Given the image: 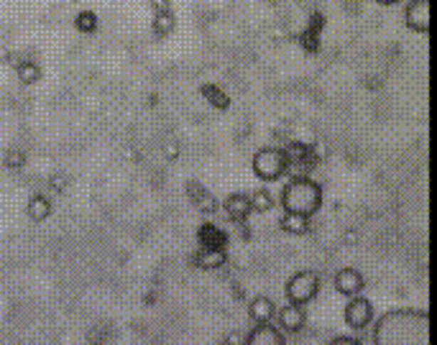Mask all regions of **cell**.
<instances>
[{
    "mask_svg": "<svg viewBox=\"0 0 437 345\" xmlns=\"http://www.w3.org/2000/svg\"><path fill=\"white\" fill-rule=\"evenodd\" d=\"M430 340V320L425 312L394 309L379 317L374 327V343L379 345H425Z\"/></svg>",
    "mask_w": 437,
    "mask_h": 345,
    "instance_id": "6da1fadb",
    "label": "cell"
},
{
    "mask_svg": "<svg viewBox=\"0 0 437 345\" xmlns=\"http://www.w3.org/2000/svg\"><path fill=\"white\" fill-rule=\"evenodd\" d=\"M281 207H284V213H297L305 215V218H312L322 207V187L315 179L300 176V179H294V182H289L284 187Z\"/></svg>",
    "mask_w": 437,
    "mask_h": 345,
    "instance_id": "7a4b0ae2",
    "label": "cell"
},
{
    "mask_svg": "<svg viewBox=\"0 0 437 345\" xmlns=\"http://www.w3.org/2000/svg\"><path fill=\"white\" fill-rule=\"evenodd\" d=\"M287 166H289V156L287 151L281 149H261L253 156V174L261 182H276V179H281Z\"/></svg>",
    "mask_w": 437,
    "mask_h": 345,
    "instance_id": "3957f363",
    "label": "cell"
},
{
    "mask_svg": "<svg viewBox=\"0 0 437 345\" xmlns=\"http://www.w3.org/2000/svg\"><path fill=\"white\" fill-rule=\"evenodd\" d=\"M284 292H287V299L292 302V304L305 307V304H310V302L317 297L320 276L315 274V271H300V274H294L292 279H289Z\"/></svg>",
    "mask_w": 437,
    "mask_h": 345,
    "instance_id": "277c9868",
    "label": "cell"
},
{
    "mask_svg": "<svg viewBox=\"0 0 437 345\" xmlns=\"http://www.w3.org/2000/svg\"><path fill=\"white\" fill-rule=\"evenodd\" d=\"M371 320H374V304L358 294L350 297V302L345 304V322H348V327L363 330V327L371 325Z\"/></svg>",
    "mask_w": 437,
    "mask_h": 345,
    "instance_id": "5b68a950",
    "label": "cell"
},
{
    "mask_svg": "<svg viewBox=\"0 0 437 345\" xmlns=\"http://www.w3.org/2000/svg\"><path fill=\"white\" fill-rule=\"evenodd\" d=\"M404 23L414 33L430 31V0H412L404 11Z\"/></svg>",
    "mask_w": 437,
    "mask_h": 345,
    "instance_id": "8992f818",
    "label": "cell"
},
{
    "mask_svg": "<svg viewBox=\"0 0 437 345\" xmlns=\"http://www.w3.org/2000/svg\"><path fill=\"white\" fill-rule=\"evenodd\" d=\"M246 343L251 345H284L287 338L281 333L279 327H274L271 322H256V327L248 333V340Z\"/></svg>",
    "mask_w": 437,
    "mask_h": 345,
    "instance_id": "52a82bcc",
    "label": "cell"
},
{
    "mask_svg": "<svg viewBox=\"0 0 437 345\" xmlns=\"http://www.w3.org/2000/svg\"><path fill=\"white\" fill-rule=\"evenodd\" d=\"M335 289L343 297H356L363 292V274L358 269H340L335 274Z\"/></svg>",
    "mask_w": 437,
    "mask_h": 345,
    "instance_id": "ba28073f",
    "label": "cell"
},
{
    "mask_svg": "<svg viewBox=\"0 0 437 345\" xmlns=\"http://www.w3.org/2000/svg\"><path fill=\"white\" fill-rule=\"evenodd\" d=\"M276 314H279V322H281V327H284L287 333H300L302 327H305L307 314H305V309H302L300 304H292V302H289L287 307L276 309Z\"/></svg>",
    "mask_w": 437,
    "mask_h": 345,
    "instance_id": "9c48e42d",
    "label": "cell"
},
{
    "mask_svg": "<svg viewBox=\"0 0 437 345\" xmlns=\"http://www.w3.org/2000/svg\"><path fill=\"white\" fill-rule=\"evenodd\" d=\"M248 314L253 322H271L276 314V304L269 297H256V299L248 304Z\"/></svg>",
    "mask_w": 437,
    "mask_h": 345,
    "instance_id": "30bf717a",
    "label": "cell"
},
{
    "mask_svg": "<svg viewBox=\"0 0 437 345\" xmlns=\"http://www.w3.org/2000/svg\"><path fill=\"white\" fill-rule=\"evenodd\" d=\"M225 213L231 215V220H246L251 215V197L248 195H231L225 200Z\"/></svg>",
    "mask_w": 437,
    "mask_h": 345,
    "instance_id": "8fae6325",
    "label": "cell"
},
{
    "mask_svg": "<svg viewBox=\"0 0 437 345\" xmlns=\"http://www.w3.org/2000/svg\"><path fill=\"white\" fill-rule=\"evenodd\" d=\"M279 225H281V230L289 233V235H305V233L310 230V218L297 215V213H287L281 218Z\"/></svg>",
    "mask_w": 437,
    "mask_h": 345,
    "instance_id": "7c38bea8",
    "label": "cell"
},
{
    "mask_svg": "<svg viewBox=\"0 0 437 345\" xmlns=\"http://www.w3.org/2000/svg\"><path fill=\"white\" fill-rule=\"evenodd\" d=\"M194 264L200 266V269H220L225 264V251L223 248H202L194 256Z\"/></svg>",
    "mask_w": 437,
    "mask_h": 345,
    "instance_id": "4fadbf2b",
    "label": "cell"
},
{
    "mask_svg": "<svg viewBox=\"0 0 437 345\" xmlns=\"http://www.w3.org/2000/svg\"><path fill=\"white\" fill-rule=\"evenodd\" d=\"M177 28V18L172 8H164V11H154V31L157 36H169V33H174Z\"/></svg>",
    "mask_w": 437,
    "mask_h": 345,
    "instance_id": "5bb4252c",
    "label": "cell"
},
{
    "mask_svg": "<svg viewBox=\"0 0 437 345\" xmlns=\"http://www.w3.org/2000/svg\"><path fill=\"white\" fill-rule=\"evenodd\" d=\"M189 197H192V202L197 205V210H200V213L210 215V213H215V207H218L215 197L210 195V192H205L200 184H189Z\"/></svg>",
    "mask_w": 437,
    "mask_h": 345,
    "instance_id": "9a60e30c",
    "label": "cell"
},
{
    "mask_svg": "<svg viewBox=\"0 0 437 345\" xmlns=\"http://www.w3.org/2000/svg\"><path fill=\"white\" fill-rule=\"evenodd\" d=\"M26 213H28V218H31V220H36V223L46 220V218L51 215V202H49V197L33 195L31 200H28V207H26Z\"/></svg>",
    "mask_w": 437,
    "mask_h": 345,
    "instance_id": "2e32d148",
    "label": "cell"
},
{
    "mask_svg": "<svg viewBox=\"0 0 437 345\" xmlns=\"http://www.w3.org/2000/svg\"><path fill=\"white\" fill-rule=\"evenodd\" d=\"M200 240H202V248H223L225 251V233L215 225H202L200 228Z\"/></svg>",
    "mask_w": 437,
    "mask_h": 345,
    "instance_id": "e0dca14e",
    "label": "cell"
},
{
    "mask_svg": "<svg viewBox=\"0 0 437 345\" xmlns=\"http://www.w3.org/2000/svg\"><path fill=\"white\" fill-rule=\"evenodd\" d=\"M202 95H205V100L213 107H218V110H228V105H231L228 92H223L218 85H202Z\"/></svg>",
    "mask_w": 437,
    "mask_h": 345,
    "instance_id": "ac0fdd59",
    "label": "cell"
},
{
    "mask_svg": "<svg viewBox=\"0 0 437 345\" xmlns=\"http://www.w3.org/2000/svg\"><path fill=\"white\" fill-rule=\"evenodd\" d=\"M271 207H274V195H271L269 189H258V192H253V197H251V213H269Z\"/></svg>",
    "mask_w": 437,
    "mask_h": 345,
    "instance_id": "d6986e66",
    "label": "cell"
},
{
    "mask_svg": "<svg viewBox=\"0 0 437 345\" xmlns=\"http://www.w3.org/2000/svg\"><path fill=\"white\" fill-rule=\"evenodd\" d=\"M75 28L80 33H95L98 31V16L93 11H80L75 18Z\"/></svg>",
    "mask_w": 437,
    "mask_h": 345,
    "instance_id": "ffe728a7",
    "label": "cell"
},
{
    "mask_svg": "<svg viewBox=\"0 0 437 345\" xmlns=\"http://www.w3.org/2000/svg\"><path fill=\"white\" fill-rule=\"evenodd\" d=\"M19 77L23 85H33V82H38V77H41V69H38L33 62H23L19 67Z\"/></svg>",
    "mask_w": 437,
    "mask_h": 345,
    "instance_id": "44dd1931",
    "label": "cell"
},
{
    "mask_svg": "<svg viewBox=\"0 0 437 345\" xmlns=\"http://www.w3.org/2000/svg\"><path fill=\"white\" fill-rule=\"evenodd\" d=\"M151 6H154V11H164V8H169V0H151Z\"/></svg>",
    "mask_w": 437,
    "mask_h": 345,
    "instance_id": "7402d4cb",
    "label": "cell"
},
{
    "mask_svg": "<svg viewBox=\"0 0 437 345\" xmlns=\"http://www.w3.org/2000/svg\"><path fill=\"white\" fill-rule=\"evenodd\" d=\"M335 343H350V345H353V343H358V340H353V338H335Z\"/></svg>",
    "mask_w": 437,
    "mask_h": 345,
    "instance_id": "603a6c76",
    "label": "cell"
},
{
    "mask_svg": "<svg viewBox=\"0 0 437 345\" xmlns=\"http://www.w3.org/2000/svg\"><path fill=\"white\" fill-rule=\"evenodd\" d=\"M376 3H381V6H394V3H399V0H376Z\"/></svg>",
    "mask_w": 437,
    "mask_h": 345,
    "instance_id": "cb8c5ba5",
    "label": "cell"
},
{
    "mask_svg": "<svg viewBox=\"0 0 437 345\" xmlns=\"http://www.w3.org/2000/svg\"><path fill=\"white\" fill-rule=\"evenodd\" d=\"M228 343H243V340H241V335H231V338H228Z\"/></svg>",
    "mask_w": 437,
    "mask_h": 345,
    "instance_id": "d4e9b609",
    "label": "cell"
}]
</instances>
